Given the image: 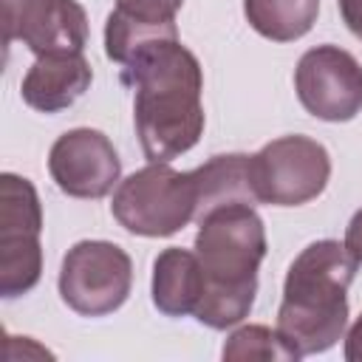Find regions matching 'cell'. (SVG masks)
Returning a JSON list of instances; mask_svg holds the SVG:
<instances>
[{"label": "cell", "instance_id": "8992f818", "mask_svg": "<svg viewBox=\"0 0 362 362\" xmlns=\"http://www.w3.org/2000/svg\"><path fill=\"white\" fill-rule=\"evenodd\" d=\"M42 206L28 178L0 175V294H28L42 277Z\"/></svg>", "mask_w": 362, "mask_h": 362}, {"label": "cell", "instance_id": "6da1fadb", "mask_svg": "<svg viewBox=\"0 0 362 362\" xmlns=\"http://www.w3.org/2000/svg\"><path fill=\"white\" fill-rule=\"evenodd\" d=\"M133 88V122L144 158L173 161L204 133V74L198 57L178 37L153 40L122 65Z\"/></svg>", "mask_w": 362, "mask_h": 362}, {"label": "cell", "instance_id": "2e32d148", "mask_svg": "<svg viewBox=\"0 0 362 362\" xmlns=\"http://www.w3.org/2000/svg\"><path fill=\"white\" fill-rule=\"evenodd\" d=\"M181 6L184 0H116L113 11L141 25H175Z\"/></svg>", "mask_w": 362, "mask_h": 362}, {"label": "cell", "instance_id": "3957f363", "mask_svg": "<svg viewBox=\"0 0 362 362\" xmlns=\"http://www.w3.org/2000/svg\"><path fill=\"white\" fill-rule=\"evenodd\" d=\"M356 266L345 243L328 238L308 243L288 266L277 331L300 356L322 354L342 339Z\"/></svg>", "mask_w": 362, "mask_h": 362}, {"label": "cell", "instance_id": "ba28073f", "mask_svg": "<svg viewBox=\"0 0 362 362\" xmlns=\"http://www.w3.org/2000/svg\"><path fill=\"white\" fill-rule=\"evenodd\" d=\"M294 90L314 119L351 122L362 110V65L339 45H317L300 57Z\"/></svg>", "mask_w": 362, "mask_h": 362}, {"label": "cell", "instance_id": "e0dca14e", "mask_svg": "<svg viewBox=\"0 0 362 362\" xmlns=\"http://www.w3.org/2000/svg\"><path fill=\"white\" fill-rule=\"evenodd\" d=\"M345 249L351 252V257L356 263H362V209L354 212V218L348 221V229H345Z\"/></svg>", "mask_w": 362, "mask_h": 362}, {"label": "cell", "instance_id": "9c48e42d", "mask_svg": "<svg viewBox=\"0 0 362 362\" xmlns=\"http://www.w3.org/2000/svg\"><path fill=\"white\" fill-rule=\"evenodd\" d=\"M48 173L65 195L96 201L119 184L122 161L113 141L102 130L74 127L51 144Z\"/></svg>", "mask_w": 362, "mask_h": 362}, {"label": "cell", "instance_id": "ac0fdd59", "mask_svg": "<svg viewBox=\"0 0 362 362\" xmlns=\"http://www.w3.org/2000/svg\"><path fill=\"white\" fill-rule=\"evenodd\" d=\"M337 3H339V14L348 31L356 40H362V0H337Z\"/></svg>", "mask_w": 362, "mask_h": 362}, {"label": "cell", "instance_id": "277c9868", "mask_svg": "<svg viewBox=\"0 0 362 362\" xmlns=\"http://www.w3.org/2000/svg\"><path fill=\"white\" fill-rule=\"evenodd\" d=\"M113 218L130 235L170 238L198 212V184L192 173H178L167 161H150L119 181L110 204Z\"/></svg>", "mask_w": 362, "mask_h": 362}, {"label": "cell", "instance_id": "52a82bcc", "mask_svg": "<svg viewBox=\"0 0 362 362\" xmlns=\"http://www.w3.org/2000/svg\"><path fill=\"white\" fill-rule=\"evenodd\" d=\"M59 297L82 317H105L124 305L133 286L130 255L110 240L74 243L59 266Z\"/></svg>", "mask_w": 362, "mask_h": 362}, {"label": "cell", "instance_id": "5b68a950", "mask_svg": "<svg viewBox=\"0 0 362 362\" xmlns=\"http://www.w3.org/2000/svg\"><path fill=\"white\" fill-rule=\"evenodd\" d=\"M249 173L257 204L300 206L328 187L331 156L308 136H280L249 156Z\"/></svg>", "mask_w": 362, "mask_h": 362}, {"label": "cell", "instance_id": "7a4b0ae2", "mask_svg": "<svg viewBox=\"0 0 362 362\" xmlns=\"http://www.w3.org/2000/svg\"><path fill=\"white\" fill-rule=\"evenodd\" d=\"M195 255L204 269V297L195 320L223 331L249 317L257 269L266 257V226L252 204H223L198 218Z\"/></svg>", "mask_w": 362, "mask_h": 362}, {"label": "cell", "instance_id": "9a60e30c", "mask_svg": "<svg viewBox=\"0 0 362 362\" xmlns=\"http://www.w3.org/2000/svg\"><path fill=\"white\" fill-rule=\"evenodd\" d=\"M223 359L229 362H252V359H260V362H294V359H303L286 339L283 334L269 325H243L238 328L235 334L226 337L223 342V351H221Z\"/></svg>", "mask_w": 362, "mask_h": 362}, {"label": "cell", "instance_id": "4fadbf2b", "mask_svg": "<svg viewBox=\"0 0 362 362\" xmlns=\"http://www.w3.org/2000/svg\"><path fill=\"white\" fill-rule=\"evenodd\" d=\"M198 184V212L195 221L223 204H257L252 189V173H249V156L229 153V156H212L206 164L192 170Z\"/></svg>", "mask_w": 362, "mask_h": 362}, {"label": "cell", "instance_id": "d6986e66", "mask_svg": "<svg viewBox=\"0 0 362 362\" xmlns=\"http://www.w3.org/2000/svg\"><path fill=\"white\" fill-rule=\"evenodd\" d=\"M345 359L348 362H362V314L356 317V322L351 325V331L345 337Z\"/></svg>", "mask_w": 362, "mask_h": 362}, {"label": "cell", "instance_id": "30bf717a", "mask_svg": "<svg viewBox=\"0 0 362 362\" xmlns=\"http://www.w3.org/2000/svg\"><path fill=\"white\" fill-rule=\"evenodd\" d=\"M3 40H20L37 57L82 54L88 14L76 0H3Z\"/></svg>", "mask_w": 362, "mask_h": 362}, {"label": "cell", "instance_id": "7c38bea8", "mask_svg": "<svg viewBox=\"0 0 362 362\" xmlns=\"http://www.w3.org/2000/svg\"><path fill=\"white\" fill-rule=\"evenodd\" d=\"M204 297V269L195 252L170 246L153 260V305L167 317L195 314Z\"/></svg>", "mask_w": 362, "mask_h": 362}, {"label": "cell", "instance_id": "5bb4252c", "mask_svg": "<svg viewBox=\"0 0 362 362\" xmlns=\"http://www.w3.org/2000/svg\"><path fill=\"white\" fill-rule=\"evenodd\" d=\"M249 25L272 42H294L311 31L320 0H243Z\"/></svg>", "mask_w": 362, "mask_h": 362}, {"label": "cell", "instance_id": "8fae6325", "mask_svg": "<svg viewBox=\"0 0 362 362\" xmlns=\"http://www.w3.org/2000/svg\"><path fill=\"white\" fill-rule=\"evenodd\" d=\"M90 79L93 71L85 54H45L23 76L20 96L40 113H59L90 88Z\"/></svg>", "mask_w": 362, "mask_h": 362}]
</instances>
